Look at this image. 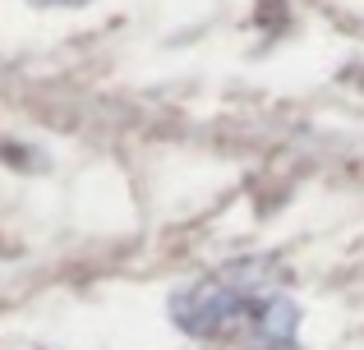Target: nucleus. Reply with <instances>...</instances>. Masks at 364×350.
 I'll return each mask as SVG.
<instances>
[{"label": "nucleus", "mask_w": 364, "mask_h": 350, "mask_svg": "<svg viewBox=\"0 0 364 350\" xmlns=\"http://www.w3.org/2000/svg\"><path fill=\"white\" fill-rule=\"evenodd\" d=\"M171 318L185 337L240 350H300V305L286 295L272 263H226L171 295Z\"/></svg>", "instance_id": "nucleus-1"}, {"label": "nucleus", "mask_w": 364, "mask_h": 350, "mask_svg": "<svg viewBox=\"0 0 364 350\" xmlns=\"http://www.w3.org/2000/svg\"><path fill=\"white\" fill-rule=\"evenodd\" d=\"M37 5H83V0H37Z\"/></svg>", "instance_id": "nucleus-2"}]
</instances>
